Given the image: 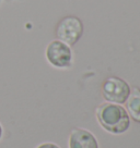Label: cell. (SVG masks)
Wrapping results in <instances>:
<instances>
[{
	"mask_svg": "<svg viewBox=\"0 0 140 148\" xmlns=\"http://www.w3.org/2000/svg\"><path fill=\"white\" fill-rule=\"evenodd\" d=\"M96 119L100 125L111 134H123L130 126V118L121 105L105 102L98 107Z\"/></svg>",
	"mask_w": 140,
	"mask_h": 148,
	"instance_id": "cell-1",
	"label": "cell"
},
{
	"mask_svg": "<svg viewBox=\"0 0 140 148\" xmlns=\"http://www.w3.org/2000/svg\"><path fill=\"white\" fill-rule=\"evenodd\" d=\"M131 88L124 79L117 76H110L103 82L102 95L107 102L123 105L130 94Z\"/></svg>",
	"mask_w": 140,
	"mask_h": 148,
	"instance_id": "cell-2",
	"label": "cell"
},
{
	"mask_svg": "<svg viewBox=\"0 0 140 148\" xmlns=\"http://www.w3.org/2000/svg\"><path fill=\"white\" fill-rule=\"evenodd\" d=\"M45 57L47 62L57 69H67L72 63V51L70 46L58 39L47 45Z\"/></svg>",
	"mask_w": 140,
	"mask_h": 148,
	"instance_id": "cell-3",
	"label": "cell"
},
{
	"mask_svg": "<svg viewBox=\"0 0 140 148\" xmlns=\"http://www.w3.org/2000/svg\"><path fill=\"white\" fill-rule=\"evenodd\" d=\"M83 33V24L76 16H66L58 23L56 27V36L58 40L69 46H73L79 42Z\"/></svg>",
	"mask_w": 140,
	"mask_h": 148,
	"instance_id": "cell-4",
	"label": "cell"
},
{
	"mask_svg": "<svg viewBox=\"0 0 140 148\" xmlns=\"http://www.w3.org/2000/svg\"><path fill=\"white\" fill-rule=\"evenodd\" d=\"M69 148H98V143L91 132L83 129H73L68 142Z\"/></svg>",
	"mask_w": 140,
	"mask_h": 148,
	"instance_id": "cell-5",
	"label": "cell"
},
{
	"mask_svg": "<svg viewBox=\"0 0 140 148\" xmlns=\"http://www.w3.org/2000/svg\"><path fill=\"white\" fill-rule=\"evenodd\" d=\"M126 111L129 114V118L140 123V89L134 88L130 90V94L126 100Z\"/></svg>",
	"mask_w": 140,
	"mask_h": 148,
	"instance_id": "cell-6",
	"label": "cell"
},
{
	"mask_svg": "<svg viewBox=\"0 0 140 148\" xmlns=\"http://www.w3.org/2000/svg\"><path fill=\"white\" fill-rule=\"evenodd\" d=\"M36 148H60V147L55 143H42L40 144L38 146H36Z\"/></svg>",
	"mask_w": 140,
	"mask_h": 148,
	"instance_id": "cell-7",
	"label": "cell"
},
{
	"mask_svg": "<svg viewBox=\"0 0 140 148\" xmlns=\"http://www.w3.org/2000/svg\"><path fill=\"white\" fill-rule=\"evenodd\" d=\"M3 132H5V131H3V126H2V124L0 123V140L2 139V137H3Z\"/></svg>",
	"mask_w": 140,
	"mask_h": 148,
	"instance_id": "cell-8",
	"label": "cell"
}]
</instances>
